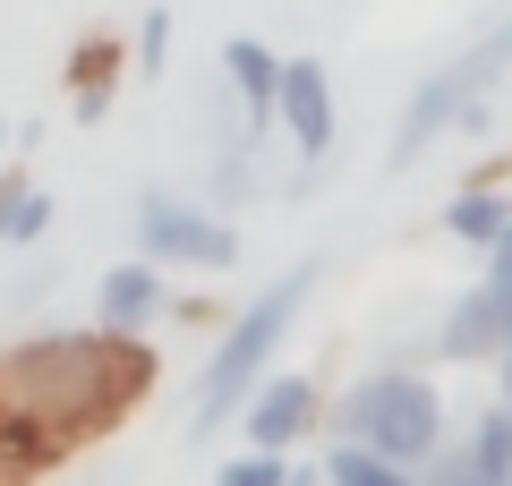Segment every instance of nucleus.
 I'll return each mask as SVG.
<instances>
[{
	"mask_svg": "<svg viewBox=\"0 0 512 486\" xmlns=\"http://www.w3.org/2000/svg\"><path fill=\"white\" fill-rule=\"evenodd\" d=\"M0 376L18 384V393H35L43 410L86 444V435L120 427V418L154 393V350L137 342V333H111V324L94 316L86 333H43V342H26V350H0Z\"/></svg>",
	"mask_w": 512,
	"mask_h": 486,
	"instance_id": "f257e3e1",
	"label": "nucleus"
},
{
	"mask_svg": "<svg viewBox=\"0 0 512 486\" xmlns=\"http://www.w3.org/2000/svg\"><path fill=\"white\" fill-rule=\"evenodd\" d=\"M308 290H316V256H299V265L274 273V282L256 290L248 307H231L214 359H205V376H197V435H222V418L248 410V393L274 376V350H282V333L299 324Z\"/></svg>",
	"mask_w": 512,
	"mask_h": 486,
	"instance_id": "f03ea898",
	"label": "nucleus"
},
{
	"mask_svg": "<svg viewBox=\"0 0 512 486\" xmlns=\"http://www.w3.org/2000/svg\"><path fill=\"white\" fill-rule=\"evenodd\" d=\"M333 435L376 444V452H393V461H410V469H427L453 444V435H444V393L419 367H367V376L333 401Z\"/></svg>",
	"mask_w": 512,
	"mask_h": 486,
	"instance_id": "7ed1b4c3",
	"label": "nucleus"
},
{
	"mask_svg": "<svg viewBox=\"0 0 512 486\" xmlns=\"http://www.w3.org/2000/svg\"><path fill=\"white\" fill-rule=\"evenodd\" d=\"M504 77H512V18H495L461 60H444L436 77H419V94L402 103L393 137H384V171H410L427 145H444V137L461 128V111L487 103V86H504Z\"/></svg>",
	"mask_w": 512,
	"mask_h": 486,
	"instance_id": "20e7f679",
	"label": "nucleus"
},
{
	"mask_svg": "<svg viewBox=\"0 0 512 486\" xmlns=\"http://www.w3.org/2000/svg\"><path fill=\"white\" fill-rule=\"evenodd\" d=\"M137 256L154 265H188V273H231L239 265V231L205 205L171 197V188H146L137 197Z\"/></svg>",
	"mask_w": 512,
	"mask_h": 486,
	"instance_id": "39448f33",
	"label": "nucleus"
},
{
	"mask_svg": "<svg viewBox=\"0 0 512 486\" xmlns=\"http://www.w3.org/2000/svg\"><path fill=\"white\" fill-rule=\"evenodd\" d=\"M504 350H512V290L478 273V282L444 307L436 359H444V367H504Z\"/></svg>",
	"mask_w": 512,
	"mask_h": 486,
	"instance_id": "423d86ee",
	"label": "nucleus"
},
{
	"mask_svg": "<svg viewBox=\"0 0 512 486\" xmlns=\"http://www.w3.org/2000/svg\"><path fill=\"white\" fill-rule=\"evenodd\" d=\"M316 418H325V393H316V376H299V367H274V376L248 393V410H239V435L265 452H291L299 435H316Z\"/></svg>",
	"mask_w": 512,
	"mask_h": 486,
	"instance_id": "0eeeda50",
	"label": "nucleus"
},
{
	"mask_svg": "<svg viewBox=\"0 0 512 486\" xmlns=\"http://www.w3.org/2000/svg\"><path fill=\"white\" fill-rule=\"evenodd\" d=\"M171 299H180V290L163 282L154 256H128V265H111L103 282H94V316H103L111 333H146L154 316H171Z\"/></svg>",
	"mask_w": 512,
	"mask_h": 486,
	"instance_id": "6e6552de",
	"label": "nucleus"
},
{
	"mask_svg": "<svg viewBox=\"0 0 512 486\" xmlns=\"http://www.w3.org/2000/svg\"><path fill=\"white\" fill-rule=\"evenodd\" d=\"M282 128H291L299 162L333 154V77H325V60H308V52L291 60V77H282Z\"/></svg>",
	"mask_w": 512,
	"mask_h": 486,
	"instance_id": "1a4fd4ad",
	"label": "nucleus"
},
{
	"mask_svg": "<svg viewBox=\"0 0 512 486\" xmlns=\"http://www.w3.org/2000/svg\"><path fill=\"white\" fill-rule=\"evenodd\" d=\"M120 69H128V43L111 35V26H86V35L69 43V120H103L111 94H120Z\"/></svg>",
	"mask_w": 512,
	"mask_h": 486,
	"instance_id": "9d476101",
	"label": "nucleus"
},
{
	"mask_svg": "<svg viewBox=\"0 0 512 486\" xmlns=\"http://www.w3.org/2000/svg\"><path fill=\"white\" fill-rule=\"evenodd\" d=\"M222 77H231L239 120H248V128H274L282 120V77H291L282 52H265L256 35H231V43H222Z\"/></svg>",
	"mask_w": 512,
	"mask_h": 486,
	"instance_id": "9b49d317",
	"label": "nucleus"
},
{
	"mask_svg": "<svg viewBox=\"0 0 512 486\" xmlns=\"http://www.w3.org/2000/svg\"><path fill=\"white\" fill-rule=\"evenodd\" d=\"M325 486H419V469L393 461V452H376V444H350V435H333V452H325Z\"/></svg>",
	"mask_w": 512,
	"mask_h": 486,
	"instance_id": "f8f14e48",
	"label": "nucleus"
},
{
	"mask_svg": "<svg viewBox=\"0 0 512 486\" xmlns=\"http://www.w3.org/2000/svg\"><path fill=\"white\" fill-rule=\"evenodd\" d=\"M444 231H453L461 248H495V239L512 231V197L504 188H461V197L444 205Z\"/></svg>",
	"mask_w": 512,
	"mask_h": 486,
	"instance_id": "ddd939ff",
	"label": "nucleus"
},
{
	"mask_svg": "<svg viewBox=\"0 0 512 486\" xmlns=\"http://www.w3.org/2000/svg\"><path fill=\"white\" fill-rule=\"evenodd\" d=\"M470 469L478 478H512V401L470 418Z\"/></svg>",
	"mask_w": 512,
	"mask_h": 486,
	"instance_id": "4468645a",
	"label": "nucleus"
},
{
	"mask_svg": "<svg viewBox=\"0 0 512 486\" xmlns=\"http://www.w3.org/2000/svg\"><path fill=\"white\" fill-rule=\"evenodd\" d=\"M214 486H291V452L248 444V452H231V461L214 469Z\"/></svg>",
	"mask_w": 512,
	"mask_h": 486,
	"instance_id": "2eb2a0df",
	"label": "nucleus"
},
{
	"mask_svg": "<svg viewBox=\"0 0 512 486\" xmlns=\"http://www.w3.org/2000/svg\"><path fill=\"white\" fill-rule=\"evenodd\" d=\"M163 52H171V0H154L137 18V69H163Z\"/></svg>",
	"mask_w": 512,
	"mask_h": 486,
	"instance_id": "dca6fc26",
	"label": "nucleus"
},
{
	"mask_svg": "<svg viewBox=\"0 0 512 486\" xmlns=\"http://www.w3.org/2000/svg\"><path fill=\"white\" fill-rule=\"evenodd\" d=\"M26 197H35V180L9 162V171H0V248H9V231H18V205H26Z\"/></svg>",
	"mask_w": 512,
	"mask_h": 486,
	"instance_id": "f3484780",
	"label": "nucleus"
},
{
	"mask_svg": "<svg viewBox=\"0 0 512 486\" xmlns=\"http://www.w3.org/2000/svg\"><path fill=\"white\" fill-rule=\"evenodd\" d=\"M43 231H52V197H43V188H35V197L18 205V231H9V248H35Z\"/></svg>",
	"mask_w": 512,
	"mask_h": 486,
	"instance_id": "a211bd4d",
	"label": "nucleus"
},
{
	"mask_svg": "<svg viewBox=\"0 0 512 486\" xmlns=\"http://www.w3.org/2000/svg\"><path fill=\"white\" fill-rule=\"evenodd\" d=\"M478 256H487V282H504V290H512V231L495 239V248H478Z\"/></svg>",
	"mask_w": 512,
	"mask_h": 486,
	"instance_id": "6ab92c4d",
	"label": "nucleus"
},
{
	"mask_svg": "<svg viewBox=\"0 0 512 486\" xmlns=\"http://www.w3.org/2000/svg\"><path fill=\"white\" fill-rule=\"evenodd\" d=\"M291 486H325V461H291Z\"/></svg>",
	"mask_w": 512,
	"mask_h": 486,
	"instance_id": "aec40b11",
	"label": "nucleus"
},
{
	"mask_svg": "<svg viewBox=\"0 0 512 486\" xmlns=\"http://www.w3.org/2000/svg\"><path fill=\"white\" fill-rule=\"evenodd\" d=\"M461 486H504V478H478V469H470V478H461Z\"/></svg>",
	"mask_w": 512,
	"mask_h": 486,
	"instance_id": "412c9836",
	"label": "nucleus"
},
{
	"mask_svg": "<svg viewBox=\"0 0 512 486\" xmlns=\"http://www.w3.org/2000/svg\"><path fill=\"white\" fill-rule=\"evenodd\" d=\"M504 401H512V350H504Z\"/></svg>",
	"mask_w": 512,
	"mask_h": 486,
	"instance_id": "4be33fe9",
	"label": "nucleus"
}]
</instances>
